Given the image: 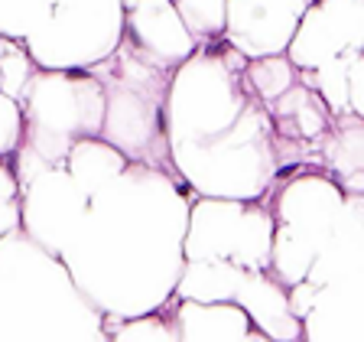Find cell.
<instances>
[{"label": "cell", "instance_id": "obj_3", "mask_svg": "<svg viewBox=\"0 0 364 342\" xmlns=\"http://www.w3.org/2000/svg\"><path fill=\"white\" fill-rule=\"evenodd\" d=\"M0 342H111V323L55 254L14 232L0 238Z\"/></svg>", "mask_w": 364, "mask_h": 342}, {"label": "cell", "instance_id": "obj_26", "mask_svg": "<svg viewBox=\"0 0 364 342\" xmlns=\"http://www.w3.org/2000/svg\"><path fill=\"white\" fill-rule=\"evenodd\" d=\"M348 111L364 121V53H358L348 66Z\"/></svg>", "mask_w": 364, "mask_h": 342}, {"label": "cell", "instance_id": "obj_23", "mask_svg": "<svg viewBox=\"0 0 364 342\" xmlns=\"http://www.w3.org/2000/svg\"><path fill=\"white\" fill-rule=\"evenodd\" d=\"M33 76H36V62L30 59V53L23 49V43H10L7 53L0 56V91L20 101Z\"/></svg>", "mask_w": 364, "mask_h": 342}, {"label": "cell", "instance_id": "obj_14", "mask_svg": "<svg viewBox=\"0 0 364 342\" xmlns=\"http://www.w3.org/2000/svg\"><path fill=\"white\" fill-rule=\"evenodd\" d=\"M303 342H364V277L318 287Z\"/></svg>", "mask_w": 364, "mask_h": 342}, {"label": "cell", "instance_id": "obj_15", "mask_svg": "<svg viewBox=\"0 0 364 342\" xmlns=\"http://www.w3.org/2000/svg\"><path fill=\"white\" fill-rule=\"evenodd\" d=\"M355 277H364V199L348 196L332 235L312 264L309 284L326 287V284L355 281Z\"/></svg>", "mask_w": 364, "mask_h": 342}, {"label": "cell", "instance_id": "obj_32", "mask_svg": "<svg viewBox=\"0 0 364 342\" xmlns=\"http://www.w3.org/2000/svg\"><path fill=\"white\" fill-rule=\"evenodd\" d=\"M247 342H270V339H264V336H260V333H254V336H250Z\"/></svg>", "mask_w": 364, "mask_h": 342}, {"label": "cell", "instance_id": "obj_19", "mask_svg": "<svg viewBox=\"0 0 364 342\" xmlns=\"http://www.w3.org/2000/svg\"><path fill=\"white\" fill-rule=\"evenodd\" d=\"M244 76H247V85L250 91L257 95L264 105H273L277 98H283L296 82H299V68L283 56H267V59H254L247 62L244 68Z\"/></svg>", "mask_w": 364, "mask_h": 342}, {"label": "cell", "instance_id": "obj_13", "mask_svg": "<svg viewBox=\"0 0 364 342\" xmlns=\"http://www.w3.org/2000/svg\"><path fill=\"white\" fill-rule=\"evenodd\" d=\"M235 304L250 316L254 329L270 342H303V319L289 306V290L270 271H244Z\"/></svg>", "mask_w": 364, "mask_h": 342}, {"label": "cell", "instance_id": "obj_29", "mask_svg": "<svg viewBox=\"0 0 364 342\" xmlns=\"http://www.w3.org/2000/svg\"><path fill=\"white\" fill-rule=\"evenodd\" d=\"M20 232V199L16 202H0V238Z\"/></svg>", "mask_w": 364, "mask_h": 342}, {"label": "cell", "instance_id": "obj_21", "mask_svg": "<svg viewBox=\"0 0 364 342\" xmlns=\"http://www.w3.org/2000/svg\"><path fill=\"white\" fill-rule=\"evenodd\" d=\"M173 7L179 10L198 46H212L225 39V0H173Z\"/></svg>", "mask_w": 364, "mask_h": 342}, {"label": "cell", "instance_id": "obj_25", "mask_svg": "<svg viewBox=\"0 0 364 342\" xmlns=\"http://www.w3.org/2000/svg\"><path fill=\"white\" fill-rule=\"evenodd\" d=\"M10 167H14V173H16V182H20V192L30 186L36 176H43L46 170H49V163H46L43 157H39L33 147H26V144H20V150L10 157Z\"/></svg>", "mask_w": 364, "mask_h": 342}, {"label": "cell", "instance_id": "obj_6", "mask_svg": "<svg viewBox=\"0 0 364 342\" xmlns=\"http://www.w3.org/2000/svg\"><path fill=\"white\" fill-rule=\"evenodd\" d=\"M121 0H53L49 20L23 49L36 68L49 72H91L124 43Z\"/></svg>", "mask_w": 364, "mask_h": 342}, {"label": "cell", "instance_id": "obj_10", "mask_svg": "<svg viewBox=\"0 0 364 342\" xmlns=\"http://www.w3.org/2000/svg\"><path fill=\"white\" fill-rule=\"evenodd\" d=\"M316 0H225V43L244 59L283 56Z\"/></svg>", "mask_w": 364, "mask_h": 342}, {"label": "cell", "instance_id": "obj_7", "mask_svg": "<svg viewBox=\"0 0 364 342\" xmlns=\"http://www.w3.org/2000/svg\"><path fill=\"white\" fill-rule=\"evenodd\" d=\"M273 219L267 202H235V199H192L186 261H228L244 271H270Z\"/></svg>", "mask_w": 364, "mask_h": 342}, {"label": "cell", "instance_id": "obj_17", "mask_svg": "<svg viewBox=\"0 0 364 342\" xmlns=\"http://www.w3.org/2000/svg\"><path fill=\"white\" fill-rule=\"evenodd\" d=\"M318 160L345 196L364 199V121L335 118L332 130L318 147Z\"/></svg>", "mask_w": 364, "mask_h": 342}, {"label": "cell", "instance_id": "obj_8", "mask_svg": "<svg viewBox=\"0 0 364 342\" xmlns=\"http://www.w3.org/2000/svg\"><path fill=\"white\" fill-rule=\"evenodd\" d=\"M267 199H270V212L277 219L273 238L306 251L312 264L348 202V196L326 170H293L273 186Z\"/></svg>", "mask_w": 364, "mask_h": 342}, {"label": "cell", "instance_id": "obj_1", "mask_svg": "<svg viewBox=\"0 0 364 342\" xmlns=\"http://www.w3.org/2000/svg\"><path fill=\"white\" fill-rule=\"evenodd\" d=\"M247 62L221 39L198 46L169 78L163 111L169 167L192 196L267 202L283 176L306 167L250 91Z\"/></svg>", "mask_w": 364, "mask_h": 342}, {"label": "cell", "instance_id": "obj_22", "mask_svg": "<svg viewBox=\"0 0 364 342\" xmlns=\"http://www.w3.org/2000/svg\"><path fill=\"white\" fill-rule=\"evenodd\" d=\"M111 342H179V326H176L173 310H159L150 316L124 319L111 326Z\"/></svg>", "mask_w": 364, "mask_h": 342}, {"label": "cell", "instance_id": "obj_27", "mask_svg": "<svg viewBox=\"0 0 364 342\" xmlns=\"http://www.w3.org/2000/svg\"><path fill=\"white\" fill-rule=\"evenodd\" d=\"M316 294H318V287H312L309 281L289 287V306H293L296 319H306V316H309L312 304H316Z\"/></svg>", "mask_w": 364, "mask_h": 342}, {"label": "cell", "instance_id": "obj_11", "mask_svg": "<svg viewBox=\"0 0 364 342\" xmlns=\"http://www.w3.org/2000/svg\"><path fill=\"white\" fill-rule=\"evenodd\" d=\"M345 53H364V0H316L289 43L287 59L299 72H312Z\"/></svg>", "mask_w": 364, "mask_h": 342}, {"label": "cell", "instance_id": "obj_31", "mask_svg": "<svg viewBox=\"0 0 364 342\" xmlns=\"http://www.w3.org/2000/svg\"><path fill=\"white\" fill-rule=\"evenodd\" d=\"M7 46H10V39H4V36H0V56L7 53Z\"/></svg>", "mask_w": 364, "mask_h": 342}, {"label": "cell", "instance_id": "obj_4", "mask_svg": "<svg viewBox=\"0 0 364 342\" xmlns=\"http://www.w3.org/2000/svg\"><path fill=\"white\" fill-rule=\"evenodd\" d=\"M91 72L105 85L107 98L101 140L117 147L130 163L173 170L169 167L166 128H163L173 72L146 62L127 39L114 49L111 59H105Z\"/></svg>", "mask_w": 364, "mask_h": 342}, {"label": "cell", "instance_id": "obj_5", "mask_svg": "<svg viewBox=\"0 0 364 342\" xmlns=\"http://www.w3.org/2000/svg\"><path fill=\"white\" fill-rule=\"evenodd\" d=\"M23 144L33 147L49 167H65L68 150L105 128V85L95 72H49L36 68L20 98Z\"/></svg>", "mask_w": 364, "mask_h": 342}, {"label": "cell", "instance_id": "obj_9", "mask_svg": "<svg viewBox=\"0 0 364 342\" xmlns=\"http://www.w3.org/2000/svg\"><path fill=\"white\" fill-rule=\"evenodd\" d=\"M88 202L91 199L68 176L65 167H49L20 192V232L33 244L59 258L78 232Z\"/></svg>", "mask_w": 364, "mask_h": 342}, {"label": "cell", "instance_id": "obj_2", "mask_svg": "<svg viewBox=\"0 0 364 342\" xmlns=\"http://www.w3.org/2000/svg\"><path fill=\"white\" fill-rule=\"evenodd\" d=\"M192 199L173 170L130 163L88 202L59 261L111 326L176 304Z\"/></svg>", "mask_w": 364, "mask_h": 342}, {"label": "cell", "instance_id": "obj_12", "mask_svg": "<svg viewBox=\"0 0 364 342\" xmlns=\"http://www.w3.org/2000/svg\"><path fill=\"white\" fill-rule=\"evenodd\" d=\"M124 39L146 62L166 72H176L198 49V39L189 33L173 0H140L130 7L124 16Z\"/></svg>", "mask_w": 364, "mask_h": 342}, {"label": "cell", "instance_id": "obj_18", "mask_svg": "<svg viewBox=\"0 0 364 342\" xmlns=\"http://www.w3.org/2000/svg\"><path fill=\"white\" fill-rule=\"evenodd\" d=\"M130 167V160L124 157L117 147H111L101 137H85L68 150L65 170L68 176L82 186V192L88 199H95L98 192H105L111 182H117L124 176V170Z\"/></svg>", "mask_w": 364, "mask_h": 342}, {"label": "cell", "instance_id": "obj_20", "mask_svg": "<svg viewBox=\"0 0 364 342\" xmlns=\"http://www.w3.org/2000/svg\"><path fill=\"white\" fill-rule=\"evenodd\" d=\"M53 14V0H0V36L26 43Z\"/></svg>", "mask_w": 364, "mask_h": 342}, {"label": "cell", "instance_id": "obj_30", "mask_svg": "<svg viewBox=\"0 0 364 342\" xmlns=\"http://www.w3.org/2000/svg\"><path fill=\"white\" fill-rule=\"evenodd\" d=\"M121 4H124V14H127L130 7H136V4H140V0H121Z\"/></svg>", "mask_w": 364, "mask_h": 342}, {"label": "cell", "instance_id": "obj_28", "mask_svg": "<svg viewBox=\"0 0 364 342\" xmlns=\"http://www.w3.org/2000/svg\"><path fill=\"white\" fill-rule=\"evenodd\" d=\"M20 199V182L10 167V160H0V202H16Z\"/></svg>", "mask_w": 364, "mask_h": 342}, {"label": "cell", "instance_id": "obj_16", "mask_svg": "<svg viewBox=\"0 0 364 342\" xmlns=\"http://www.w3.org/2000/svg\"><path fill=\"white\" fill-rule=\"evenodd\" d=\"M173 316L179 326V342H247L257 333L250 316L237 304L176 300Z\"/></svg>", "mask_w": 364, "mask_h": 342}, {"label": "cell", "instance_id": "obj_24", "mask_svg": "<svg viewBox=\"0 0 364 342\" xmlns=\"http://www.w3.org/2000/svg\"><path fill=\"white\" fill-rule=\"evenodd\" d=\"M23 144V108L0 91V160H10Z\"/></svg>", "mask_w": 364, "mask_h": 342}]
</instances>
